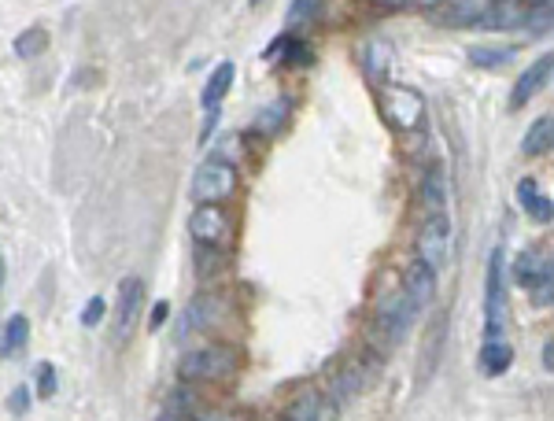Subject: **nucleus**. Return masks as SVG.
Returning <instances> with one entry per match:
<instances>
[{
    "instance_id": "22",
    "label": "nucleus",
    "mask_w": 554,
    "mask_h": 421,
    "mask_svg": "<svg viewBox=\"0 0 554 421\" xmlns=\"http://www.w3.org/2000/svg\"><path fill=\"white\" fill-rule=\"evenodd\" d=\"M45 45H49V34L41 26H30V30H23V34L15 37V56L19 60H34V56L45 52Z\"/></svg>"
},
{
    "instance_id": "29",
    "label": "nucleus",
    "mask_w": 554,
    "mask_h": 421,
    "mask_svg": "<svg viewBox=\"0 0 554 421\" xmlns=\"http://www.w3.org/2000/svg\"><path fill=\"white\" fill-rule=\"evenodd\" d=\"M525 23L532 26V34H547L551 30V4H536V12L525 15Z\"/></svg>"
},
{
    "instance_id": "32",
    "label": "nucleus",
    "mask_w": 554,
    "mask_h": 421,
    "mask_svg": "<svg viewBox=\"0 0 554 421\" xmlns=\"http://www.w3.org/2000/svg\"><path fill=\"white\" fill-rule=\"evenodd\" d=\"M289 37L292 34H281V37H274V41H270V45H266V60H281V56H285V49H289Z\"/></svg>"
},
{
    "instance_id": "5",
    "label": "nucleus",
    "mask_w": 554,
    "mask_h": 421,
    "mask_svg": "<svg viewBox=\"0 0 554 421\" xmlns=\"http://www.w3.org/2000/svg\"><path fill=\"white\" fill-rule=\"evenodd\" d=\"M447 252H451V222L447 215H429L418 229V259H422L429 270H444L447 266Z\"/></svg>"
},
{
    "instance_id": "17",
    "label": "nucleus",
    "mask_w": 554,
    "mask_h": 421,
    "mask_svg": "<svg viewBox=\"0 0 554 421\" xmlns=\"http://www.w3.org/2000/svg\"><path fill=\"white\" fill-rule=\"evenodd\" d=\"M510 362H514V348L506 344L503 337H488L481 348V370L488 377H499V373L510 370Z\"/></svg>"
},
{
    "instance_id": "38",
    "label": "nucleus",
    "mask_w": 554,
    "mask_h": 421,
    "mask_svg": "<svg viewBox=\"0 0 554 421\" xmlns=\"http://www.w3.org/2000/svg\"><path fill=\"white\" fill-rule=\"evenodd\" d=\"M525 4H551V0H525Z\"/></svg>"
},
{
    "instance_id": "26",
    "label": "nucleus",
    "mask_w": 554,
    "mask_h": 421,
    "mask_svg": "<svg viewBox=\"0 0 554 421\" xmlns=\"http://www.w3.org/2000/svg\"><path fill=\"white\" fill-rule=\"evenodd\" d=\"M218 266H222V252H218V244H196V274L211 277Z\"/></svg>"
},
{
    "instance_id": "1",
    "label": "nucleus",
    "mask_w": 554,
    "mask_h": 421,
    "mask_svg": "<svg viewBox=\"0 0 554 421\" xmlns=\"http://www.w3.org/2000/svg\"><path fill=\"white\" fill-rule=\"evenodd\" d=\"M237 366H241L237 351L215 344V348L189 351V355L178 362V373H181V381L200 385V381H226V377H233V373H237Z\"/></svg>"
},
{
    "instance_id": "37",
    "label": "nucleus",
    "mask_w": 554,
    "mask_h": 421,
    "mask_svg": "<svg viewBox=\"0 0 554 421\" xmlns=\"http://www.w3.org/2000/svg\"><path fill=\"white\" fill-rule=\"evenodd\" d=\"M422 8H436V4H444V0H418Z\"/></svg>"
},
{
    "instance_id": "15",
    "label": "nucleus",
    "mask_w": 554,
    "mask_h": 421,
    "mask_svg": "<svg viewBox=\"0 0 554 421\" xmlns=\"http://www.w3.org/2000/svg\"><path fill=\"white\" fill-rule=\"evenodd\" d=\"M518 196H521V204H525V215H529L532 222H540V226H551V218H554L551 196H543L540 189H536V181H532V178L521 181Z\"/></svg>"
},
{
    "instance_id": "28",
    "label": "nucleus",
    "mask_w": 554,
    "mask_h": 421,
    "mask_svg": "<svg viewBox=\"0 0 554 421\" xmlns=\"http://www.w3.org/2000/svg\"><path fill=\"white\" fill-rule=\"evenodd\" d=\"M37 396H56V366L52 362H41L37 366Z\"/></svg>"
},
{
    "instance_id": "36",
    "label": "nucleus",
    "mask_w": 554,
    "mask_h": 421,
    "mask_svg": "<svg viewBox=\"0 0 554 421\" xmlns=\"http://www.w3.org/2000/svg\"><path fill=\"white\" fill-rule=\"evenodd\" d=\"M377 8H385V12H399V8H407L410 0H374Z\"/></svg>"
},
{
    "instance_id": "24",
    "label": "nucleus",
    "mask_w": 554,
    "mask_h": 421,
    "mask_svg": "<svg viewBox=\"0 0 554 421\" xmlns=\"http://www.w3.org/2000/svg\"><path fill=\"white\" fill-rule=\"evenodd\" d=\"M470 60L477 63V67H488V71H495V67H506V63L514 60V49H495V45H477V49H470Z\"/></svg>"
},
{
    "instance_id": "7",
    "label": "nucleus",
    "mask_w": 554,
    "mask_h": 421,
    "mask_svg": "<svg viewBox=\"0 0 554 421\" xmlns=\"http://www.w3.org/2000/svg\"><path fill=\"white\" fill-rule=\"evenodd\" d=\"M385 115L396 130H414L425 115L422 93H414L410 85H388L385 89Z\"/></svg>"
},
{
    "instance_id": "10",
    "label": "nucleus",
    "mask_w": 554,
    "mask_h": 421,
    "mask_svg": "<svg viewBox=\"0 0 554 421\" xmlns=\"http://www.w3.org/2000/svg\"><path fill=\"white\" fill-rule=\"evenodd\" d=\"M403 289H407L410 303H414V311L422 314L429 303H433V292H436V270H429V266L418 259V263L410 266L407 277H403Z\"/></svg>"
},
{
    "instance_id": "19",
    "label": "nucleus",
    "mask_w": 554,
    "mask_h": 421,
    "mask_svg": "<svg viewBox=\"0 0 554 421\" xmlns=\"http://www.w3.org/2000/svg\"><path fill=\"white\" fill-rule=\"evenodd\" d=\"M551 141H554V119L551 115H540V119L532 122L529 133H525V141H521V152L525 156H543V152H551Z\"/></svg>"
},
{
    "instance_id": "14",
    "label": "nucleus",
    "mask_w": 554,
    "mask_h": 421,
    "mask_svg": "<svg viewBox=\"0 0 554 421\" xmlns=\"http://www.w3.org/2000/svg\"><path fill=\"white\" fill-rule=\"evenodd\" d=\"M525 0H492V8L484 15V26L488 30H514V26H525Z\"/></svg>"
},
{
    "instance_id": "39",
    "label": "nucleus",
    "mask_w": 554,
    "mask_h": 421,
    "mask_svg": "<svg viewBox=\"0 0 554 421\" xmlns=\"http://www.w3.org/2000/svg\"><path fill=\"white\" fill-rule=\"evenodd\" d=\"M0 277H4V259H0Z\"/></svg>"
},
{
    "instance_id": "13",
    "label": "nucleus",
    "mask_w": 554,
    "mask_h": 421,
    "mask_svg": "<svg viewBox=\"0 0 554 421\" xmlns=\"http://www.w3.org/2000/svg\"><path fill=\"white\" fill-rule=\"evenodd\" d=\"M488 8H492V0H447L444 23L458 26V30H466V26H481Z\"/></svg>"
},
{
    "instance_id": "18",
    "label": "nucleus",
    "mask_w": 554,
    "mask_h": 421,
    "mask_svg": "<svg viewBox=\"0 0 554 421\" xmlns=\"http://www.w3.org/2000/svg\"><path fill=\"white\" fill-rule=\"evenodd\" d=\"M26 340H30V318L26 314H12L8 325H4V333H0V355L15 359L26 348Z\"/></svg>"
},
{
    "instance_id": "20",
    "label": "nucleus",
    "mask_w": 554,
    "mask_h": 421,
    "mask_svg": "<svg viewBox=\"0 0 554 421\" xmlns=\"http://www.w3.org/2000/svg\"><path fill=\"white\" fill-rule=\"evenodd\" d=\"M422 204H425V211H429V215H440V211L447 207V181H444V170H440V167H433L429 174H425Z\"/></svg>"
},
{
    "instance_id": "33",
    "label": "nucleus",
    "mask_w": 554,
    "mask_h": 421,
    "mask_svg": "<svg viewBox=\"0 0 554 421\" xmlns=\"http://www.w3.org/2000/svg\"><path fill=\"white\" fill-rule=\"evenodd\" d=\"M167 314H170V303L159 300L156 307H152V318H148V329H152V333H156V329H163V325H167Z\"/></svg>"
},
{
    "instance_id": "2",
    "label": "nucleus",
    "mask_w": 554,
    "mask_h": 421,
    "mask_svg": "<svg viewBox=\"0 0 554 421\" xmlns=\"http://www.w3.org/2000/svg\"><path fill=\"white\" fill-rule=\"evenodd\" d=\"M237 167L222 156H211L200 163V170L193 174V200L196 204H222L237 193Z\"/></svg>"
},
{
    "instance_id": "25",
    "label": "nucleus",
    "mask_w": 554,
    "mask_h": 421,
    "mask_svg": "<svg viewBox=\"0 0 554 421\" xmlns=\"http://www.w3.org/2000/svg\"><path fill=\"white\" fill-rule=\"evenodd\" d=\"M318 12H322V0H292L289 4V15H285V23L289 26H307L318 19Z\"/></svg>"
},
{
    "instance_id": "30",
    "label": "nucleus",
    "mask_w": 554,
    "mask_h": 421,
    "mask_svg": "<svg viewBox=\"0 0 554 421\" xmlns=\"http://www.w3.org/2000/svg\"><path fill=\"white\" fill-rule=\"evenodd\" d=\"M385 52H388L385 41H374V45L366 49V56H370V60H366V71H370V78H381V63H385Z\"/></svg>"
},
{
    "instance_id": "16",
    "label": "nucleus",
    "mask_w": 554,
    "mask_h": 421,
    "mask_svg": "<svg viewBox=\"0 0 554 421\" xmlns=\"http://www.w3.org/2000/svg\"><path fill=\"white\" fill-rule=\"evenodd\" d=\"M233 78H237V67L229 60H222L215 67V74L207 78V85H204V97H200V104H204L207 111L211 108H218L222 100H226V93H229V85H233Z\"/></svg>"
},
{
    "instance_id": "8",
    "label": "nucleus",
    "mask_w": 554,
    "mask_h": 421,
    "mask_svg": "<svg viewBox=\"0 0 554 421\" xmlns=\"http://www.w3.org/2000/svg\"><path fill=\"white\" fill-rule=\"evenodd\" d=\"M189 233L196 244H226L229 237V218L218 204H200L189 218Z\"/></svg>"
},
{
    "instance_id": "12",
    "label": "nucleus",
    "mask_w": 554,
    "mask_h": 421,
    "mask_svg": "<svg viewBox=\"0 0 554 421\" xmlns=\"http://www.w3.org/2000/svg\"><path fill=\"white\" fill-rule=\"evenodd\" d=\"M141 296H145L141 277H126L119 289V340L130 337L133 322H137V311H141Z\"/></svg>"
},
{
    "instance_id": "4",
    "label": "nucleus",
    "mask_w": 554,
    "mask_h": 421,
    "mask_svg": "<svg viewBox=\"0 0 554 421\" xmlns=\"http://www.w3.org/2000/svg\"><path fill=\"white\" fill-rule=\"evenodd\" d=\"M503 248H495L488 259V281H484V337H503L506 329V281H503Z\"/></svg>"
},
{
    "instance_id": "3",
    "label": "nucleus",
    "mask_w": 554,
    "mask_h": 421,
    "mask_svg": "<svg viewBox=\"0 0 554 421\" xmlns=\"http://www.w3.org/2000/svg\"><path fill=\"white\" fill-rule=\"evenodd\" d=\"M374 322H377V329L385 333V340H392V344L407 340V333L414 329V322H418V311H414V303H410L407 289L385 292V296H381V303H377Z\"/></svg>"
},
{
    "instance_id": "23",
    "label": "nucleus",
    "mask_w": 554,
    "mask_h": 421,
    "mask_svg": "<svg viewBox=\"0 0 554 421\" xmlns=\"http://www.w3.org/2000/svg\"><path fill=\"white\" fill-rule=\"evenodd\" d=\"M322 414H326V403H322L318 392H307V396L296 399V403L285 410V418H292V421H314V418H322Z\"/></svg>"
},
{
    "instance_id": "21",
    "label": "nucleus",
    "mask_w": 554,
    "mask_h": 421,
    "mask_svg": "<svg viewBox=\"0 0 554 421\" xmlns=\"http://www.w3.org/2000/svg\"><path fill=\"white\" fill-rule=\"evenodd\" d=\"M285 119H289V100H274L270 108L259 111V119L252 122V130L263 133V137H274V133L285 126Z\"/></svg>"
},
{
    "instance_id": "9",
    "label": "nucleus",
    "mask_w": 554,
    "mask_h": 421,
    "mask_svg": "<svg viewBox=\"0 0 554 421\" xmlns=\"http://www.w3.org/2000/svg\"><path fill=\"white\" fill-rule=\"evenodd\" d=\"M551 71H554V56H551V52H543L540 60L532 63L529 71H525L518 82H514V89H510V108H514V111L525 108V104H529V100L540 93L543 85L551 82Z\"/></svg>"
},
{
    "instance_id": "34",
    "label": "nucleus",
    "mask_w": 554,
    "mask_h": 421,
    "mask_svg": "<svg viewBox=\"0 0 554 421\" xmlns=\"http://www.w3.org/2000/svg\"><path fill=\"white\" fill-rule=\"evenodd\" d=\"M26 403H30V392H26V388H15V392H12V410H15V414H26Z\"/></svg>"
},
{
    "instance_id": "27",
    "label": "nucleus",
    "mask_w": 554,
    "mask_h": 421,
    "mask_svg": "<svg viewBox=\"0 0 554 421\" xmlns=\"http://www.w3.org/2000/svg\"><path fill=\"white\" fill-rule=\"evenodd\" d=\"M104 311H108V303H104V296H93V300L82 307V325L85 329H97L100 322H104Z\"/></svg>"
},
{
    "instance_id": "11",
    "label": "nucleus",
    "mask_w": 554,
    "mask_h": 421,
    "mask_svg": "<svg viewBox=\"0 0 554 421\" xmlns=\"http://www.w3.org/2000/svg\"><path fill=\"white\" fill-rule=\"evenodd\" d=\"M554 270H551V259L547 255H536V252H521L518 263H514V281H518L521 289H536L543 281H551Z\"/></svg>"
},
{
    "instance_id": "31",
    "label": "nucleus",
    "mask_w": 554,
    "mask_h": 421,
    "mask_svg": "<svg viewBox=\"0 0 554 421\" xmlns=\"http://www.w3.org/2000/svg\"><path fill=\"white\" fill-rule=\"evenodd\" d=\"M554 292V277L551 281H543V285H536V289H532V303H536V307H551V296Z\"/></svg>"
},
{
    "instance_id": "35",
    "label": "nucleus",
    "mask_w": 554,
    "mask_h": 421,
    "mask_svg": "<svg viewBox=\"0 0 554 421\" xmlns=\"http://www.w3.org/2000/svg\"><path fill=\"white\" fill-rule=\"evenodd\" d=\"M543 370H547V373L554 370V340L551 337L543 340Z\"/></svg>"
},
{
    "instance_id": "6",
    "label": "nucleus",
    "mask_w": 554,
    "mask_h": 421,
    "mask_svg": "<svg viewBox=\"0 0 554 421\" xmlns=\"http://www.w3.org/2000/svg\"><path fill=\"white\" fill-rule=\"evenodd\" d=\"M226 318V300L215 296V292H200L189 300L185 314H181V325H178V337H193V333H204V329H215L218 322Z\"/></svg>"
}]
</instances>
